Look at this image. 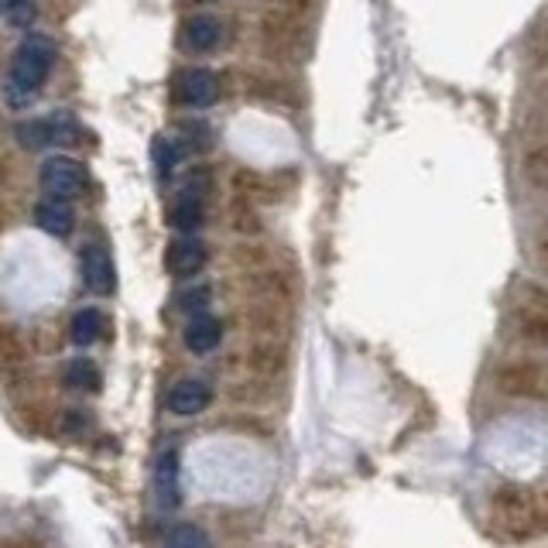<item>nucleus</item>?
<instances>
[{
	"label": "nucleus",
	"instance_id": "1",
	"mask_svg": "<svg viewBox=\"0 0 548 548\" xmlns=\"http://www.w3.org/2000/svg\"><path fill=\"white\" fill-rule=\"evenodd\" d=\"M55 66V45L45 35H28L18 45L11 59V83H7V103L11 107H28L35 100V90H42Z\"/></svg>",
	"mask_w": 548,
	"mask_h": 548
},
{
	"label": "nucleus",
	"instance_id": "2",
	"mask_svg": "<svg viewBox=\"0 0 548 548\" xmlns=\"http://www.w3.org/2000/svg\"><path fill=\"white\" fill-rule=\"evenodd\" d=\"M14 137L24 148L38 151V148H52V144H72L79 137V124L72 114H48L38 120H21L14 127Z\"/></svg>",
	"mask_w": 548,
	"mask_h": 548
},
{
	"label": "nucleus",
	"instance_id": "3",
	"mask_svg": "<svg viewBox=\"0 0 548 548\" xmlns=\"http://www.w3.org/2000/svg\"><path fill=\"white\" fill-rule=\"evenodd\" d=\"M38 182H42V189H45L48 199H66V203H69L72 196H79V192H83L86 168L79 165L76 158H69V155H52L42 165V172H38Z\"/></svg>",
	"mask_w": 548,
	"mask_h": 548
},
{
	"label": "nucleus",
	"instance_id": "4",
	"mask_svg": "<svg viewBox=\"0 0 548 548\" xmlns=\"http://www.w3.org/2000/svg\"><path fill=\"white\" fill-rule=\"evenodd\" d=\"M206 189H209L206 168H196V175L185 182V189L179 192V199H175V206H172V227L175 230L196 233L199 227H203V220H206V199H203Z\"/></svg>",
	"mask_w": 548,
	"mask_h": 548
},
{
	"label": "nucleus",
	"instance_id": "5",
	"mask_svg": "<svg viewBox=\"0 0 548 548\" xmlns=\"http://www.w3.org/2000/svg\"><path fill=\"white\" fill-rule=\"evenodd\" d=\"M175 100L182 107L192 110H206L220 100V76L209 69H185L179 79H175Z\"/></svg>",
	"mask_w": 548,
	"mask_h": 548
},
{
	"label": "nucleus",
	"instance_id": "6",
	"mask_svg": "<svg viewBox=\"0 0 548 548\" xmlns=\"http://www.w3.org/2000/svg\"><path fill=\"white\" fill-rule=\"evenodd\" d=\"M79 271H83V281L90 285V292H96V295L114 292L117 278H114V261H110L107 247L86 244L83 254H79Z\"/></svg>",
	"mask_w": 548,
	"mask_h": 548
},
{
	"label": "nucleus",
	"instance_id": "7",
	"mask_svg": "<svg viewBox=\"0 0 548 548\" xmlns=\"http://www.w3.org/2000/svg\"><path fill=\"white\" fill-rule=\"evenodd\" d=\"M206 261H209L206 244L199 237H192V233L172 240V247H168V254H165V264L175 278H192V274H199L206 268Z\"/></svg>",
	"mask_w": 548,
	"mask_h": 548
},
{
	"label": "nucleus",
	"instance_id": "8",
	"mask_svg": "<svg viewBox=\"0 0 548 548\" xmlns=\"http://www.w3.org/2000/svg\"><path fill=\"white\" fill-rule=\"evenodd\" d=\"M209 401H213V391H209L206 381H196V377H185V381H179L172 391H168V411H172V415H182V418L206 411Z\"/></svg>",
	"mask_w": 548,
	"mask_h": 548
},
{
	"label": "nucleus",
	"instance_id": "9",
	"mask_svg": "<svg viewBox=\"0 0 548 548\" xmlns=\"http://www.w3.org/2000/svg\"><path fill=\"white\" fill-rule=\"evenodd\" d=\"M497 384H501V391L518 394V398H538V394H542V367L528 364V360L507 364L501 367V374H497Z\"/></svg>",
	"mask_w": 548,
	"mask_h": 548
},
{
	"label": "nucleus",
	"instance_id": "10",
	"mask_svg": "<svg viewBox=\"0 0 548 548\" xmlns=\"http://www.w3.org/2000/svg\"><path fill=\"white\" fill-rule=\"evenodd\" d=\"M220 35H223V24L213 18V14H196L192 21H185L182 28V48L192 55H203V52H213L220 45Z\"/></svg>",
	"mask_w": 548,
	"mask_h": 548
},
{
	"label": "nucleus",
	"instance_id": "11",
	"mask_svg": "<svg viewBox=\"0 0 548 548\" xmlns=\"http://www.w3.org/2000/svg\"><path fill=\"white\" fill-rule=\"evenodd\" d=\"M35 223L42 227L48 237H69L72 227H76V213H72V206L66 199H42V203L35 206Z\"/></svg>",
	"mask_w": 548,
	"mask_h": 548
},
{
	"label": "nucleus",
	"instance_id": "12",
	"mask_svg": "<svg viewBox=\"0 0 548 548\" xmlns=\"http://www.w3.org/2000/svg\"><path fill=\"white\" fill-rule=\"evenodd\" d=\"M223 340V322L209 312H196L185 326V346L192 353H213Z\"/></svg>",
	"mask_w": 548,
	"mask_h": 548
},
{
	"label": "nucleus",
	"instance_id": "13",
	"mask_svg": "<svg viewBox=\"0 0 548 548\" xmlns=\"http://www.w3.org/2000/svg\"><path fill=\"white\" fill-rule=\"evenodd\" d=\"M155 487H158V497L165 504H179V453L175 449H165L155 463Z\"/></svg>",
	"mask_w": 548,
	"mask_h": 548
},
{
	"label": "nucleus",
	"instance_id": "14",
	"mask_svg": "<svg viewBox=\"0 0 548 548\" xmlns=\"http://www.w3.org/2000/svg\"><path fill=\"white\" fill-rule=\"evenodd\" d=\"M103 333H107V319H103L100 309H79L72 316L69 336L76 346H93L96 340H103Z\"/></svg>",
	"mask_w": 548,
	"mask_h": 548
},
{
	"label": "nucleus",
	"instance_id": "15",
	"mask_svg": "<svg viewBox=\"0 0 548 548\" xmlns=\"http://www.w3.org/2000/svg\"><path fill=\"white\" fill-rule=\"evenodd\" d=\"M100 367L93 364V360H86V357H79V360H72V364L66 367V384L72 391H83V394H93V391H100Z\"/></svg>",
	"mask_w": 548,
	"mask_h": 548
},
{
	"label": "nucleus",
	"instance_id": "16",
	"mask_svg": "<svg viewBox=\"0 0 548 548\" xmlns=\"http://www.w3.org/2000/svg\"><path fill=\"white\" fill-rule=\"evenodd\" d=\"M24 357H28V353H24L21 336L14 333V329L0 326V367L11 370V377H14L24 367Z\"/></svg>",
	"mask_w": 548,
	"mask_h": 548
},
{
	"label": "nucleus",
	"instance_id": "17",
	"mask_svg": "<svg viewBox=\"0 0 548 548\" xmlns=\"http://www.w3.org/2000/svg\"><path fill=\"white\" fill-rule=\"evenodd\" d=\"M168 548H213V538L199 525H175L168 531Z\"/></svg>",
	"mask_w": 548,
	"mask_h": 548
},
{
	"label": "nucleus",
	"instance_id": "18",
	"mask_svg": "<svg viewBox=\"0 0 548 548\" xmlns=\"http://www.w3.org/2000/svg\"><path fill=\"white\" fill-rule=\"evenodd\" d=\"M151 158H155V168L161 179H172L175 165H179V148H175L168 137H155V148H151Z\"/></svg>",
	"mask_w": 548,
	"mask_h": 548
},
{
	"label": "nucleus",
	"instance_id": "19",
	"mask_svg": "<svg viewBox=\"0 0 548 548\" xmlns=\"http://www.w3.org/2000/svg\"><path fill=\"white\" fill-rule=\"evenodd\" d=\"M0 14H4L11 24H28L35 18V0H0Z\"/></svg>",
	"mask_w": 548,
	"mask_h": 548
},
{
	"label": "nucleus",
	"instance_id": "20",
	"mask_svg": "<svg viewBox=\"0 0 548 548\" xmlns=\"http://www.w3.org/2000/svg\"><path fill=\"white\" fill-rule=\"evenodd\" d=\"M179 305L185 312H203L209 305V288H192V292H185L179 298Z\"/></svg>",
	"mask_w": 548,
	"mask_h": 548
},
{
	"label": "nucleus",
	"instance_id": "21",
	"mask_svg": "<svg viewBox=\"0 0 548 548\" xmlns=\"http://www.w3.org/2000/svg\"><path fill=\"white\" fill-rule=\"evenodd\" d=\"M4 548H42V545H38L35 538H24L21 535V538H11V542H7Z\"/></svg>",
	"mask_w": 548,
	"mask_h": 548
},
{
	"label": "nucleus",
	"instance_id": "22",
	"mask_svg": "<svg viewBox=\"0 0 548 548\" xmlns=\"http://www.w3.org/2000/svg\"><path fill=\"white\" fill-rule=\"evenodd\" d=\"M0 230H4V209H0Z\"/></svg>",
	"mask_w": 548,
	"mask_h": 548
},
{
	"label": "nucleus",
	"instance_id": "23",
	"mask_svg": "<svg viewBox=\"0 0 548 548\" xmlns=\"http://www.w3.org/2000/svg\"><path fill=\"white\" fill-rule=\"evenodd\" d=\"M0 179H4V161H0Z\"/></svg>",
	"mask_w": 548,
	"mask_h": 548
}]
</instances>
